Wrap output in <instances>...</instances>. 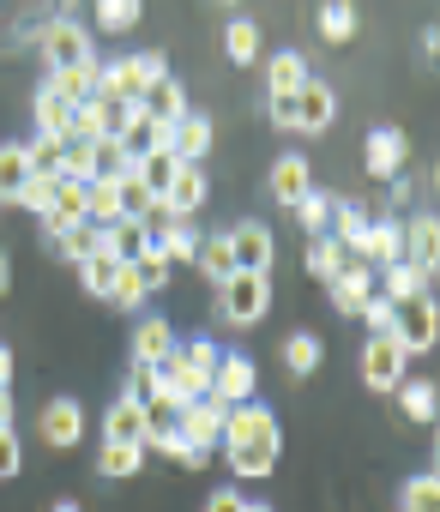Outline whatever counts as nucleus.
<instances>
[{
  "mask_svg": "<svg viewBox=\"0 0 440 512\" xmlns=\"http://www.w3.org/2000/svg\"><path fill=\"white\" fill-rule=\"evenodd\" d=\"M169 79V61L157 49H139V55H121V61H103V79H97V97H115L127 109H139V97Z\"/></svg>",
  "mask_w": 440,
  "mask_h": 512,
  "instance_id": "obj_1",
  "label": "nucleus"
},
{
  "mask_svg": "<svg viewBox=\"0 0 440 512\" xmlns=\"http://www.w3.org/2000/svg\"><path fill=\"white\" fill-rule=\"evenodd\" d=\"M392 338H398L404 356L434 350V338H440V308H434V296H410V302H398V308H392Z\"/></svg>",
  "mask_w": 440,
  "mask_h": 512,
  "instance_id": "obj_2",
  "label": "nucleus"
},
{
  "mask_svg": "<svg viewBox=\"0 0 440 512\" xmlns=\"http://www.w3.org/2000/svg\"><path fill=\"white\" fill-rule=\"evenodd\" d=\"M217 302H224V320L254 326V320H266V308H272V278H260V272H236Z\"/></svg>",
  "mask_w": 440,
  "mask_h": 512,
  "instance_id": "obj_3",
  "label": "nucleus"
},
{
  "mask_svg": "<svg viewBox=\"0 0 440 512\" xmlns=\"http://www.w3.org/2000/svg\"><path fill=\"white\" fill-rule=\"evenodd\" d=\"M230 235V253H236V272H272V260H278V241H272V229L260 223V217H248V223H230L224 229Z\"/></svg>",
  "mask_w": 440,
  "mask_h": 512,
  "instance_id": "obj_4",
  "label": "nucleus"
},
{
  "mask_svg": "<svg viewBox=\"0 0 440 512\" xmlns=\"http://www.w3.org/2000/svg\"><path fill=\"white\" fill-rule=\"evenodd\" d=\"M37 37H43L49 73H55V67H73V61H91V31H85V25H79L73 13H55V19H49V25H43Z\"/></svg>",
  "mask_w": 440,
  "mask_h": 512,
  "instance_id": "obj_5",
  "label": "nucleus"
},
{
  "mask_svg": "<svg viewBox=\"0 0 440 512\" xmlns=\"http://www.w3.org/2000/svg\"><path fill=\"white\" fill-rule=\"evenodd\" d=\"M404 350H398V338L392 332H380V338H368L362 344V380L374 386V392H398L404 386Z\"/></svg>",
  "mask_w": 440,
  "mask_h": 512,
  "instance_id": "obj_6",
  "label": "nucleus"
},
{
  "mask_svg": "<svg viewBox=\"0 0 440 512\" xmlns=\"http://www.w3.org/2000/svg\"><path fill=\"white\" fill-rule=\"evenodd\" d=\"M254 386H260V380H254V362H248V356H236V350L217 362V374H211V398L224 404V410L254 404Z\"/></svg>",
  "mask_w": 440,
  "mask_h": 512,
  "instance_id": "obj_7",
  "label": "nucleus"
},
{
  "mask_svg": "<svg viewBox=\"0 0 440 512\" xmlns=\"http://www.w3.org/2000/svg\"><path fill=\"white\" fill-rule=\"evenodd\" d=\"M97 79H103V61L91 55V61H73V67H55L43 91H49V97H61L67 109H79V103H91V97H97Z\"/></svg>",
  "mask_w": 440,
  "mask_h": 512,
  "instance_id": "obj_8",
  "label": "nucleus"
},
{
  "mask_svg": "<svg viewBox=\"0 0 440 512\" xmlns=\"http://www.w3.org/2000/svg\"><path fill=\"white\" fill-rule=\"evenodd\" d=\"M290 109H296V127H302V133H326V127L338 121V97H332L326 79H308V85L290 97Z\"/></svg>",
  "mask_w": 440,
  "mask_h": 512,
  "instance_id": "obj_9",
  "label": "nucleus"
},
{
  "mask_svg": "<svg viewBox=\"0 0 440 512\" xmlns=\"http://www.w3.org/2000/svg\"><path fill=\"white\" fill-rule=\"evenodd\" d=\"M205 193H211L205 169H199V163H181V175H175V181H169V193L157 199V217H193V211L205 205Z\"/></svg>",
  "mask_w": 440,
  "mask_h": 512,
  "instance_id": "obj_10",
  "label": "nucleus"
},
{
  "mask_svg": "<svg viewBox=\"0 0 440 512\" xmlns=\"http://www.w3.org/2000/svg\"><path fill=\"white\" fill-rule=\"evenodd\" d=\"M37 434H43L49 446H79V434H85L79 398H49V404L37 410Z\"/></svg>",
  "mask_w": 440,
  "mask_h": 512,
  "instance_id": "obj_11",
  "label": "nucleus"
},
{
  "mask_svg": "<svg viewBox=\"0 0 440 512\" xmlns=\"http://www.w3.org/2000/svg\"><path fill=\"white\" fill-rule=\"evenodd\" d=\"M248 440H278V416L266 404H236L224 416V440L217 446H248Z\"/></svg>",
  "mask_w": 440,
  "mask_h": 512,
  "instance_id": "obj_12",
  "label": "nucleus"
},
{
  "mask_svg": "<svg viewBox=\"0 0 440 512\" xmlns=\"http://www.w3.org/2000/svg\"><path fill=\"white\" fill-rule=\"evenodd\" d=\"M404 260L434 278V260H440V223H434V211H416L404 223Z\"/></svg>",
  "mask_w": 440,
  "mask_h": 512,
  "instance_id": "obj_13",
  "label": "nucleus"
},
{
  "mask_svg": "<svg viewBox=\"0 0 440 512\" xmlns=\"http://www.w3.org/2000/svg\"><path fill=\"white\" fill-rule=\"evenodd\" d=\"M224 404L217 398H199V404H187L181 410V434H187V446H199V452H211L217 440H224Z\"/></svg>",
  "mask_w": 440,
  "mask_h": 512,
  "instance_id": "obj_14",
  "label": "nucleus"
},
{
  "mask_svg": "<svg viewBox=\"0 0 440 512\" xmlns=\"http://www.w3.org/2000/svg\"><path fill=\"white\" fill-rule=\"evenodd\" d=\"M374 278H380L374 266L350 260V266H344V272L332 278V308H338V314H362V308L374 302Z\"/></svg>",
  "mask_w": 440,
  "mask_h": 512,
  "instance_id": "obj_15",
  "label": "nucleus"
},
{
  "mask_svg": "<svg viewBox=\"0 0 440 512\" xmlns=\"http://www.w3.org/2000/svg\"><path fill=\"white\" fill-rule=\"evenodd\" d=\"M356 260H362V266H374V272L398 266V260H404V223H392V217L368 223V241H362V253H356Z\"/></svg>",
  "mask_w": 440,
  "mask_h": 512,
  "instance_id": "obj_16",
  "label": "nucleus"
},
{
  "mask_svg": "<svg viewBox=\"0 0 440 512\" xmlns=\"http://www.w3.org/2000/svg\"><path fill=\"white\" fill-rule=\"evenodd\" d=\"M362 163H368V175H374V181L404 175V133H398V127H374V133H368Z\"/></svg>",
  "mask_w": 440,
  "mask_h": 512,
  "instance_id": "obj_17",
  "label": "nucleus"
},
{
  "mask_svg": "<svg viewBox=\"0 0 440 512\" xmlns=\"http://www.w3.org/2000/svg\"><path fill=\"white\" fill-rule=\"evenodd\" d=\"M199 229H193V217H163L157 229H151V247L163 253V260L175 266V260H193V253H199Z\"/></svg>",
  "mask_w": 440,
  "mask_h": 512,
  "instance_id": "obj_18",
  "label": "nucleus"
},
{
  "mask_svg": "<svg viewBox=\"0 0 440 512\" xmlns=\"http://www.w3.org/2000/svg\"><path fill=\"white\" fill-rule=\"evenodd\" d=\"M139 109H145L157 127H175V121L187 115V91H181V79H175V73H169V79H157V85L139 97Z\"/></svg>",
  "mask_w": 440,
  "mask_h": 512,
  "instance_id": "obj_19",
  "label": "nucleus"
},
{
  "mask_svg": "<svg viewBox=\"0 0 440 512\" xmlns=\"http://www.w3.org/2000/svg\"><path fill=\"white\" fill-rule=\"evenodd\" d=\"M169 151H175L181 163H199V157L211 151V115H199V109H187V115L175 121V133H169Z\"/></svg>",
  "mask_w": 440,
  "mask_h": 512,
  "instance_id": "obj_20",
  "label": "nucleus"
},
{
  "mask_svg": "<svg viewBox=\"0 0 440 512\" xmlns=\"http://www.w3.org/2000/svg\"><path fill=\"white\" fill-rule=\"evenodd\" d=\"M175 350V326L169 320H139V332H133V368H157L163 356Z\"/></svg>",
  "mask_w": 440,
  "mask_h": 512,
  "instance_id": "obj_21",
  "label": "nucleus"
},
{
  "mask_svg": "<svg viewBox=\"0 0 440 512\" xmlns=\"http://www.w3.org/2000/svg\"><path fill=\"white\" fill-rule=\"evenodd\" d=\"M145 247H151V223L121 217V223H109V229H103V253H109V260H121V266H133Z\"/></svg>",
  "mask_w": 440,
  "mask_h": 512,
  "instance_id": "obj_22",
  "label": "nucleus"
},
{
  "mask_svg": "<svg viewBox=\"0 0 440 512\" xmlns=\"http://www.w3.org/2000/svg\"><path fill=\"white\" fill-rule=\"evenodd\" d=\"M103 440L145 446V404H139V398H115V404H109V416H103Z\"/></svg>",
  "mask_w": 440,
  "mask_h": 512,
  "instance_id": "obj_23",
  "label": "nucleus"
},
{
  "mask_svg": "<svg viewBox=\"0 0 440 512\" xmlns=\"http://www.w3.org/2000/svg\"><path fill=\"white\" fill-rule=\"evenodd\" d=\"M302 85H308V61H302L296 49H278V55L266 61V91H272V97H296Z\"/></svg>",
  "mask_w": 440,
  "mask_h": 512,
  "instance_id": "obj_24",
  "label": "nucleus"
},
{
  "mask_svg": "<svg viewBox=\"0 0 440 512\" xmlns=\"http://www.w3.org/2000/svg\"><path fill=\"white\" fill-rule=\"evenodd\" d=\"M272 193H278L284 205H302V193H314L308 157H278V163H272Z\"/></svg>",
  "mask_w": 440,
  "mask_h": 512,
  "instance_id": "obj_25",
  "label": "nucleus"
},
{
  "mask_svg": "<svg viewBox=\"0 0 440 512\" xmlns=\"http://www.w3.org/2000/svg\"><path fill=\"white\" fill-rule=\"evenodd\" d=\"M133 175H139V187H145L151 199H163V193H169V181L181 175V157H175V151H145V157L133 163Z\"/></svg>",
  "mask_w": 440,
  "mask_h": 512,
  "instance_id": "obj_26",
  "label": "nucleus"
},
{
  "mask_svg": "<svg viewBox=\"0 0 440 512\" xmlns=\"http://www.w3.org/2000/svg\"><path fill=\"white\" fill-rule=\"evenodd\" d=\"M374 290L398 308V302H410V296H428V272H416L410 260H398V266H386V278H374Z\"/></svg>",
  "mask_w": 440,
  "mask_h": 512,
  "instance_id": "obj_27",
  "label": "nucleus"
},
{
  "mask_svg": "<svg viewBox=\"0 0 440 512\" xmlns=\"http://www.w3.org/2000/svg\"><path fill=\"white\" fill-rule=\"evenodd\" d=\"M193 260H199V272H205V278H211L217 290H224V284L236 278V253H230V235H205Z\"/></svg>",
  "mask_w": 440,
  "mask_h": 512,
  "instance_id": "obj_28",
  "label": "nucleus"
},
{
  "mask_svg": "<svg viewBox=\"0 0 440 512\" xmlns=\"http://www.w3.org/2000/svg\"><path fill=\"white\" fill-rule=\"evenodd\" d=\"M236 476H272L278 470V440H248V446H224Z\"/></svg>",
  "mask_w": 440,
  "mask_h": 512,
  "instance_id": "obj_29",
  "label": "nucleus"
},
{
  "mask_svg": "<svg viewBox=\"0 0 440 512\" xmlns=\"http://www.w3.org/2000/svg\"><path fill=\"white\" fill-rule=\"evenodd\" d=\"M55 253H61V260H73V266H85L91 253H103V229L85 217V223H73V229L55 235Z\"/></svg>",
  "mask_w": 440,
  "mask_h": 512,
  "instance_id": "obj_30",
  "label": "nucleus"
},
{
  "mask_svg": "<svg viewBox=\"0 0 440 512\" xmlns=\"http://www.w3.org/2000/svg\"><path fill=\"white\" fill-rule=\"evenodd\" d=\"M344 266H350V253H344V247H338L332 235H314V241H308V272H314L320 284H332V278H338Z\"/></svg>",
  "mask_w": 440,
  "mask_h": 512,
  "instance_id": "obj_31",
  "label": "nucleus"
},
{
  "mask_svg": "<svg viewBox=\"0 0 440 512\" xmlns=\"http://www.w3.org/2000/svg\"><path fill=\"white\" fill-rule=\"evenodd\" d=\"M332 217H338V235H332V241H338L344 253H362V241H368V223H374V217H368L362 205H350V199H344V205H332Z\"/></svg>",
  "mask_w": 440,
  "mask_h": 512,
  "instance_id": "obj_32",
  "label": "nucleus"
},
{
  "mask_svg": "<svg viewBox=\"0 0 440 512\" xmlns=\"http://www.w3.org/2000/svg\"><path fill=\"white\" fill-rule=\"evenodd\" d=\"M320 356H326V350H320L314 332H290V338H284V368H290L296 380H308V374L320 368Z\"/></svg>",
  "mask_w": 440,
  "mask_h": 512,
  "instance_id": "obj_33",
  "label": "nucleus"
},
{
  "mask_svg": "<svg viewBox=\"0 0 440 512\" xmlns=\"http://www.w3.org/2000/svg\"><path fill=\"white\" fill-rule=\"evenodd\" d=\"M224 55H230L236 67L260 61V25H254V19H230V31H224Z\"/></svg>",
  "mask_w": 440,
  "mask_h": 512,
  "instance_id": "obj_34",
  "label": "nucleus"
},
{
  "mask_svg": "<svg viewBox=\"0 0 440 512\" xmlns=\"http://www.w3.org/2000/svg\"><path fill=\"white\" fill-rule=\"evenodd\" d=\"M139 464H145V446H127V440H103V452H97L103 476H139Z\"/></svg>",
  "mask_w": 440,
  "mask_h": 512,
  "instance_id": "obj_35",
  "label": "nucleus"
},
{
  "mask_svg": "<svg viewBox=\"0 0 440 512\" xmlns=\"http://www.w3.org/2000/svg\"><path fill=\"white\" fill-rule=\"evenodd\" d=\"M25 181H31V157H25V145H0V199H19Z\"/></svg>",
  "mask_w": 440,
  "mask_h": 512,
  "instance_id": "obj_36",
  "label": "nucleus"
},
{
  "mask_svg": "<svg viewBox=\"0 0 440 512\" xmlns=\"http://www.w3.org/2000/svg\"><path fill=\"white\" fill-rule=\"evenodd\" d=\"M127 169H133V157H127L115 139H97V145H91V181H121Z\"/></svg>",
  "mask_w": 440,
  "mask_h": 512,
  "instance_id": "obj_37",
  "label": "nucleus"
},
{
  "mask_svg": "<svg viewBox=\"0 0 440 512\" xmlns=\"http://www.w3.org/2000/svg\"><path fill=\"white\" fill-rule=\"evenodd\" d=\"M25 157H31V175H61V157H67V139H55V133H37V139L25 145Z\"/></svg>",
  "mask_w": 440,
  "mask_h": 512,
  "instance_id": "obj_38",
  "label": "nucleus"
},
{
  "mask_svg": "<svg viewBox=\"0 0 440 512\" xmlns=\"http://www.w3.org/2000/svg\"><path fill=\"white\" fill-rule=\"evenodd\" d=\"M398 404H404L410 422H434V410H440V398H434L428 380H404V386H398Z\"/></svg>",
  "mask_w": 440,
  "mask_h": 512,
  "instance_id": "obj_39",
  "label": "nucleus"
},
{
  "mask_svg": "<svg viewBox=\"0 0 440 512\" xmlns=\"http://www.w3.org/2000/svg\"><path fill=\"white\" fill-rule=\"evenodd\" d=\"M320 37H332V43H344V37H356V7H350V0H326V7H320Z\"/></svg>",
  "mask_w": 440,
  "mask_h": 512,
  "instance_id": "obj_40",
  "label": "nucleus"
},
{
  "mask_svg": "<svg viewBox=\"0 0 440 512\" xmlns=\"http://www.w3.org/2000/svg\"><path fill=\"white\" fill-rule=\"evenodd\" d=\"M296 217H302V229L308 235H332V193H302V205H296Z\"/></svg>",
  "mask_w": 440,
  "mask_h": 512,
  "instance_id": "obj_41",
  "label": "nucleus"
},
{
  "mask_svg": "<svg viewBox=\"0 0 440 512\" xmlns=\"http://www.w3.org/2000/svg\"><path fill=\"white\" fill-rule=\"evenodd\" d=\"M115 272H121V260H109V253H91V260L79 266L85 290H91V296H103V302H109V290H115Z\"/></svg>",
  "mask_w": 440,
  "mask_h": 512,
  "instance_id": "obj_42",
  "label": "nucleus"
},
{
  "mask_svg": "<svg viewBox=\"0 0 440 512\" xmlns=\"http://www.w3.org/2000/svg\"><path fill=\"white\" fill-rule=\"evenodd\" d=\"M398 506L404 512H440V482L434 476H410L404 494H398Z\"/></svg>",
  "mask_w": 440,
  "mask_h": 512,
  "instance_id": "obj_43",
  "label": "nucleus"
},
{
  "mask_svg": "<svg viewBox=\"0 0 440 512\" xmlns=\"http://www.w3.org/2000/svg\"><path fill=\"white\" fill-rule=\"evenodd\" d=\"M67 121H73V109H67L61 97L37 91V133H55V139H67Z\"/></svg>",
  "mask_w": 440,
  "mask_h": 512,
  "instance_id": "obj_44",
  "label": "nucleus"
},
{
  "mask_svg": "<svg viewBox=\"0 0 440 512\" xmlns=\"http://www.w3.org/2000/svg\"><path fill=\"white\" fill-rule=\"evenodd\" d=\"M13 205H25V211L49 217V205H55V175H31V181L19 187V199H13Z\"/></svg>",
  "mask_w": 440,
  "mask_h": 512,
  "instance_id": "obj_45",
  "label": "nucleus"
},
{
  "mask_svg": "<svg viewBox=\"0 0 440 512\" xmlns=\"http://www.w3.org/2000/svg\"><path fill=\"white\" fill-rule=\"evenodd\" d=\"M145 296H151V290L139 284V266H121V272H115V290H109V302H115V308H139Z\"/></svg>",
  "mask_w": 440,
  "mask_h": 512,
  "instance_id": "obj_46",
  "label": "nucleus"
},
{
  "mask_svg": "<svg viewBox=\"0 0 440 512\" xmlns=\"http://www.w3.org/2000/svg\"><path fill=\"white\" fill-rule=\"evenodd\" d=\"M181 356H187V368H193L199 380H211V374H217V362H224V350H217L211 338H193V344H187Z\"/></svg>",
  "mask_w": 440,
  "mask_h": 512,
  "instance_id": "obj_47",
  "label": "nucleus"
},
{
  "mask_svg": "<svg viewBox=\"0 0 440 512\" xmlns=\"http://www.w3.org/2000/svg\"><path fill=\"white\" fill-rule=\"evenodd\" d=\"M97 25H103V31H127V25H139V0H103V7H97Z\"/></svg>",
  "mask_w": 440,
  "mask_h": 512,
  "instance_id": "obj_48",
  "label": "nucleus"
},
{
  "mask_svg": "<svg viewBox=\"0 0 440 512\" xmlns=\"http://www.w3.org/2000/svg\"><path fill=\"white\" fill-rule=\"evenodd\" d=\"M133 266H139V284H145V290H163V284H169V260H163L157 247H145Z\"/></svg>",
  "mask_w": 440,
  "mask_h": 512,
  "instance_id": "obj_49",
  "label": "nucleus"
},
{
  "mask_svg": "<svg viewBox=\"0 0 440 512\" xmlns=\"http://www.w3.org/2000/svg\"><path fill=\"white\" fill-rule=\"evenodd\" d=\"M61 181H91V145L67 139V157H61Z\"/></svg>",
  "mask_w": 440,
  "mask_h": 512,
  "instance_id": "obj_50",
  "label": "nucleus"
},
{
  "mask_svg": "<svg viewBox=\"0 0 440 512\" xmlns=\"http://www.w3.org/2000/svg\"><path fill=\"white\" fill-rule=\"evenodd\" d=\"M19 464H25V446H19V434H13V428H0V482H7V476H19Z\"/></svg>",
  "mask_w": 440,
  "mask_h": 512,
  "instance_id": "obj_51",
  "label": "nucleus"
},
{
  "mask_svg": "<svg viewBox=\"0 0 440 512\" xmlns=\"http://www.w3.org/2000/svg\"><path fill=\"white\" fill-rule=\"evenodd\" d=\"M362 320H368V326H374V338H380V332H392V302H386V296H380V290H374V302H368V308H362Z\"/></svg>",
  "mask_w": 440,
  "mask_h": 512,
  "instance_id": "obj_52",
  "label": "nucleus"
},
{
  "mask_svg": "<svg viewBox=\"0 0 440 512\" xmlns=\"http://www.w3.org/2000/svg\"><path fill=\"white\" fill-rule=\"evenodd\" d=\"M242 506H248V500H242L236 488H217V494L205 500V512H242Z\"/></svg>",
  "mask_w": 440,
  "mask_h": 512,
  "instance_id": "obj_53",
  "label": "nucleus"
},
{
  "mask_svg": "<svg viewBox=\"0 0 440 512\" xmlns=\"http://www.w3.org/2000/svg\"><path fill=\"white\" fill-rule=\"evenodd\" d=\"M272 121H278V127H296V109H290V97H272Z\"/></svg>",
  "mask_w": 440,
  "mask_h": 512,
  "instance_id": "obj_54",
  "label": "nucleus"
},
{
  "mask_svg": "<svg viewBox=\"0 0 440 512\" xmlns=\"http://www.w3.org/2000/svg\"><path fill=\"white\" fill-rule=\"evenodd\" d=\"M0 428H13V392L0 386Z\"/></svg>",
  "mask_w": 440,
  "mask_h": 512,
  "instance_id": "obj_55",
  "label": "nucleus"
},
{
  "mask_svg": "<svg viewBox=\"0 0 440 512\" xmlns=\"http://www.w3.org/2000/svg\"><path fill=\"white\" fill-rule=\"evenodd\" d=\"M7 380H13V350L0 344V386H7Z\"/></svg>",
  "mask_w": 440,
  "mask_h": 512,
  "instance_id": "obj_56",
  "label": "nucleus"
},
{
  "mask_svg": "<svg viewBox=\"0 0 440 512\" xmlns=\"http://www.w3.org/2000/svg\"><path fill=\"white\" fill-rule=\"evenodd\" d=\"M13 284V266H7V253H0V290H7Z\"/></svg>",
  "mask_w": 440,
  "mask_h": 512,
  "instance_id": "obj_57",
  "label": "nucleus"
},
{
  "mask_svg": "<svg viewBox=\"0 0 440 512\" xmlns=\"http://www.w3.org/2000/svg\"><path fill=\"white\" fill-rule=\"evenodd\" d=\"M55 512H85V506L79 500H55Z\"/></svg>",
  "mask_w": 440,
  "mask_h": 512,
  "instance_id": "obj_58",
  "label": "nucleus"
},
{
  "mask_svg": "<svg viewBox=\"0 0 440 512\" xmlns=\"http://www.w3.org/2000/svg\"><path fill=\"white\" fill-rule=\"evenodd\" d=\"M242 512H272V506H266V500H248V506H242Z\"/></svg>",
  "mask_w": 440,
  "mask_h": 512,
  "instance_id": "obj_59",
  "label": "nucleus"
}]
</instances>
